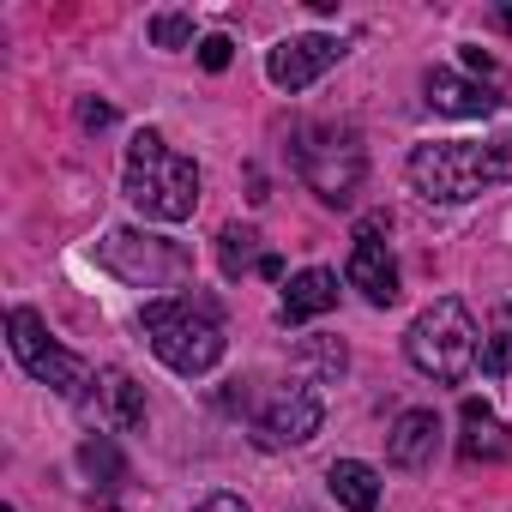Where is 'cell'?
Wrapping results in <instances>:
<instances>
[{
  "label": "cell",
  "mask_w": 512,
  "mask_h": 512,
  "mask_svg": "<svg viewBox=\"0 0 512 512\" xmlns=\"http://www.w3.org/2000/svg\"><path fill=\"white\" fill-rule=\"evenodd\" d=\"M404 175H410V187L428 205H464V199L512 181V133H500V139H434V145H416L410 163H404Z\"/></svg>",
  "instance_id": "cell-1"
},
{
  "label": "cell",
  "mask_w": 512,
  "mask_h": 512,
  "mask_svg": "<svg viewBox=\"0 0 512 512\" xmlns=\"http://www.w3.org/2000/svg\"><path fill=\"white\" fill-rule=\"evenodd\" d=\"M121 187H127V199H133L145 217H157V223H187L193 205H199V169H193V157L169 151L163 133H151V127L133 133Z\"/></svg>",
  "instance_id": "cell-2"
},
{
  "label": "cell",
  "mask_w": 512,
  "mask_h": 512,
  "mask_svg": "<svg viewBox=\"0 0 512 512\" xmlns=\"http://www.w3.org/2000/svg\"><path fill=\"white\" fill-rule=\"evenodd\" d=\"M145 338L157 350L163 368L175 374H211L223 362V326H217V302L205 296H175V302H145Z\"/></svg>",
  "instance_id": "cell-3"
},
{
  "label": "cell",
  "mask_w": 512,
  "mask_h": 512,
  "mask_svg": "<svg viewBox=\"0 0 512 512\" xmlns=\"http://www.w3.org/2000/svg\"><path fill=\"white\" fill-rule=\"evenodd\" d=\"M404 356L428 374V380H440V386H458L476 362H482V350H476V320H470V308L458 302V296H440L434 308H422L416 320H410V332H404Z\"/></svg>",
  "instance_id": "cell-4"
},
{
  "label": "cell",
  "mask_w": 512,
  "mask_h": 512,
  "mask_svg": "<svg viewBox=\"0 0 512 512\" xmlns=\"http://www.w3.org/2000/svg\"><path fill=\"white\" fill-rule=\"evenodd\" d=\"M296 169L326 205H350L362 175H368V151L350 127H302L296 133Z\"/></svg>",
  "instance_id": "cell-5"
},
{
  "label": "cell",
  "mask_w": 512,
  "mask_h": 512,
  "mask_svg": "<svg viewBox=\"0 0 512 512\" xmlns=\"http://www.w3.org/2000/svg\"><path fill=\"white\" fill-rule=\"evenodd\" d=\"M7 332H13V356H19V368H25L37 386H55V392L73 398V404L91 398V368H85L73 350H61V344L49 338V326H43L31 308H13V314H7Z\"/></svg>",
  "instance_id": "cell-6"
},
{
  "label": "cell",
  "mask_w": 512,
  "mask_h": 512,
  "mask_svg": "<svg viewBox=\"0 0 512 512\" xmlns=\"http://www.w3.org/2000/svg\"><path fill=\"white\" fill-rule=\"evenodd\" d=\"M97 260L133 290H169V284L187 278V253L157 241V235H139V229H109L103 247H97Z\"/></svg>",
  "instance_id": "cell-7"
},
{
  "label": "cell",
  "mask_w": 512,
  "mask_h": 512,
  "mask_svg": "<svg viewBox=\"0 0 512 512\" xmlns=\"http://www.w3.org/2000/svg\"><path fill=\"white\" fill-rule=\"evenodd\" d=\"M386 217H368L356 229V247H350V266H344V284L362 290L374 308H392L398 302V266H392V253H386Z\"/></svg>",
  "instance_id": "cell-8"
},
{
  "label": "cell",
  "mask_w": 512,
  "mask_h": 512,
  "mask_svg": "<svg viewBox=\"0 0 512 512\" xmlns=\"http://www.w3.org/2000/svg\"><path fill=\"white\" fill-rule=\"evenodd\" d=\"M344 61V37H320V31H308V37H290V43H278L272 55H266V79L278 85V91H308L326 67H338Z\"/></svg>",
  "instance_id": "cell-9"
},
{
  "label": "cell",
  "mask_w": 512,
  "mask_h": 512,
  "mask_svg": "<svg viewBox=\"0 0 512 512\" xmlns=\"http://www.w3.org/2000/svg\"><path fill=\"white\" fill-rule=\"evenodd\" d=\"M320 422H326L320 392L314 386H284L260 416V446H308L320 434Z\"/></svg>",
  "instance_id": "cell-10"
},
{
  "label": "cell",
  "mask_w": 512,
  "mask_h": 512,
  "mask_svg": "<svg viewBox=\"0 0 512 512\" xmlns=\"http://www.w3.org/2000/svg\"><path fill=\"white\" fill-rule=\"evenodd\" d=\"M422 91H428V109H434V115H458V121H482V115H494V109H500V97H494V91H482V85L458 79L452 67H428Z\"/></svg>",
  "instance_id": "cell-11"
},
{
  "label": "cell",
  "mask_w": 512,
  "mask_h": 512,
  "mask_svg": "<svg viewBox=\"0 0 512 512\" xmlns=\"http://www.w3.org/2000/svg\"><path fill=\"white\" fill-rule=\"evenodd\" d=\"M458 422H464V434H458L464 464H494V458H512V434L500 428V416H494L482 398H464Z\"/></svg>",
  "instance_id": "cell-12"
},
{
  "label": "cell",
  "mask_w": 512,
  "mask_h": 512,
  "mask_svg": "<svg viewBox=\"0 0 512 512\" xmlns=\"http://www.w3.org/2000/svg\"><path fill=\"white\" fill-rule=\"evenodd\" d=\"M434 440H440V422H434V410H404V416L392 422L386 458H392L398 470H422V464H434Z\"/></svg>",
  "instance_id": "cell-13"
},
{
  "label": "cell",
  "mask_w": 512,
  "mask_h": 512,
  "mask_svg": "<svg viewBox=\"0 0 512 512\" xmlns=\"http://www.w3.org/2000/svg\"><path fill=\"white\" fill-rule=\"evenodd\" d=\"M332 308H338V278L320 272V266H308V272L290 278L278 314H284V326H302V320H320V314H332Z\"/></svg>",
  "instance_id": "cell-14"
},
{
  "label": "cell",
  "mask_w": 512,
  "mask_h": 512,
  "mask_svg": "<svg viewBox=\"0 0 512 512\" xmlns=\"http://www.w3.org/2000/svg\"><path fill=\"white\" fill-rule=\"evenodd\" d=\"M326 482H332V500L350 506V512H374L380 506V470L362 464V458H338L326 470Z\"/></svg>",
  "instance_id": "cell-15"
},
{
  "label": "cell",
  "mask_w": 512,
  "mask_h": 512,
  "mask_svg": "<svg viewBox=\"0 0 512 512\" xmlns=\"http://www.w3.org/2000/svg\"><path fill=\"white\" fill-rule=\"evenodd\" d=\"M103 404H109L115 428H139L145 422V386H133V374H121V368L103 374Z\"/></svg>",
  "instance_id": "cell-16"
},
{
  "label": "cell",
  "mask_w": 512,
  "mask_h": 512,
  "mask_svg": "<svg viewBox=\"0 0 512 512\" xmlns=\"http://www.w3.org/2000/svg\"><path fill=\"white\" fill-rule=\"evenodd\" d=\"M296 362H302V368H314L320 380H338L350 356H344V344H338V338H308V344L296 350Z\"/></svg>",
  "instance_id": "cell-17"
},
{
  "label": "cell",
  "mask_w": 512,
  "mask_h": 512,
  "mask_svg": "<svg viewBox=\"0 0 512 512\" xmlns=\"http://www.w3.org/2000/svg\"><path fill=\"white\" fill-rule=\"evenodd\" d=\"M253 241H260V235L241 229V223H235V229H223V272H229V278H241V272L253 266Z\"/></svg>",
  "instance_id": "cell-18"
},
{
  "label": "cell",
  "mask_w": 512,
  "mask_h": 512,
  "mask_svg": "<svg viewBox=\"0 0 512 512\" xmlns=\"http://www.w3.org/2000/svg\"><path fill=\"white\" fill-rule=\"evenodd\" d=\"M151 43L157 49H187L193 43V19L187 13H157L151 19Z\"/></svg>",
  "instance_id": "cell-19"
},
{
  "label": "cell",
  "mask_w": 512,
  "mask_h": 512,
  "mask_svg": "<svg viewBox=\"0 0 512 512\" xmlns=\"http://www.w3.org/2000/svg\"><path fill=\"white\" fill-rule=\"evenodd\" d=\"M79 458H85V470H91V476H109V482H121V452H115L103 434H97V440H85V452H79Z\"/></svg>",
  "instance_id": "cell-20"
},
{
  "label": "cell",
  "mask_w": 512,
  "mask_h": 512,
  "mask_svg": "<svg viewBox=\"0 0 512 512\" xmlns=\"http://www.w3.org/2000/svg\"><path fill=\"white\" fill-rule=\"evenodd\" d=\"M482 374H512V326H500L482 344Z\"/></svg>",
  "instance_id": "cell-21"
},
{
  "label": "cell",
  "mask_w": 512,
  "mask_h": 512,
  "mask_svg": "<svg viewBox=\"0 0 512 512\" xmlns=\"http://www.w3.org/2000/svg\"><path fill=\"white\" fill-rule=\"evenodd\" d=\"M229 55H235V43H229V37H205V43H199V67H205V73H223V67H229Z\"/></svg>",
  "instance_id": "cell-22"
},
{
  "label": "cell",
  "mask_w": 512,
  "mask_h": 512,
  "mask_svg": "<svg viewBox=\"0 0 512 512\" xmlns=\"http://www.w3.org/2000/svg\"><path fill=\"white\" fill-rule=\"evenodd\" d=\"M79 121H85L91 133H103V127L115 121V109H109V103H79Z\"/></svg>",
  "instance_id": "cell-23"
},
{
  "label": "cell",
  "mask_w": 512,
  "mask_h": 512,
  "mask_svg": "<svg viewBox=\"0 0 512 512\" xmlns=\"http://www.w3.org/2000/svg\"><path fill=\"white\" fill-rule=\"evenodd\" d=\"M193 512H247V506H241L235 494H205V500H199Z\"/></svg>",
  "instance_id": "cell-24"
},
{
  "label": "cell",
  "mask_w": 512,
  "mask_h": 512,
  "mask_svg": "<svg viewBox=\"0 0 512 512\" xmlns=\"http://www.w3.org/2000/svg\"><path fill=\"white\" fill-rule=\"evenodd\" d=\"M464 67H470V73H482V79H494V73H500V67H494L482 49H464Z\"/></svg>",
  "instance_id": "cell-25"
},
{
  "label": "cell",
  "mask_w": 512,
  "mask_h": 512,
  "mask_svg": "<svg viewBox=\"0 0 512 512\" xmlns=\"http://www.w3.org/2000/svg\"><path fill=\"white\" fill-rule=\"evenodd\" d=\"M500 31H506V37H512V7H500Z\"/></svg>",
  "instance_id": "cell-26"
},
{
  "label": "cell",
  "mask_w": 512,
  "mask_h": 512,
  "mask_svg": "<svg viewBox=\"0 0 512 512\" xmlns=\"http://www.w3.org/2000/svg\"><path fill=\"white\" fill-rule=\"evenodd\" d=\"M506 326H512V302H506Z\"/></svg>",
  "instance_id": "cell-27"
},
{
  "label": "cell",
  "mask_w": 512,
  "mask_h": 512,
  "mask_svg": "<svg viewBox=\"0 0 512 512\" xmlns=\"http://www.w3.org/2000/svg\"><path fill=\"white\" fill-rule=\"evenodd\" d=\"M7 512H19V506H7Z\"/></svg>",
  "instance_id": "cell-28"
}]
</instances>
